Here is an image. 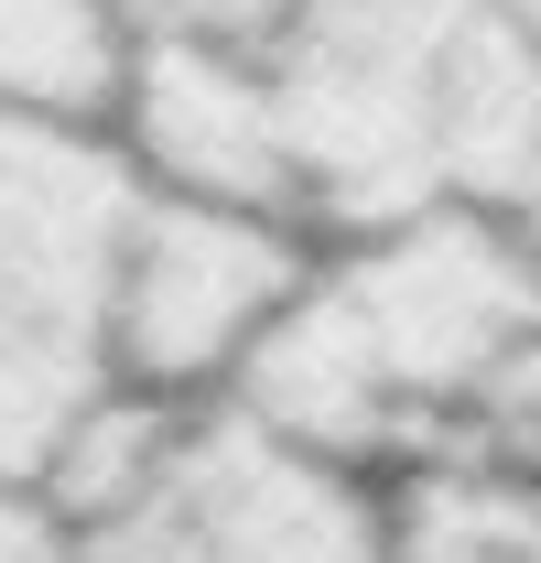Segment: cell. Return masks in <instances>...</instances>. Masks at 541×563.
I'll use <instances>...</instances> for the list:
<instances>
[{
    "label": "cell",
    "mask_w": 541,
    "mask_h": 563,
    "mask_svg": "<svg viewBox=\"0 0 541 563\" xmlns=\"http://www.w3.org/2000/svg\"><path fill=\"white\" fill-rule=\"evenodd\" d=\"M0 563H66V520L11 477H0Z\"/></svg>",
    "instance_id": "cell-10"
},
{
    "label": "cell",
    "mask_w": 541,
    "mask_h": 563,
    "mask_svg": "<svg viewBox=\"0 0 541 563\" xmlns=\"http://www.w3.org/2000/svg\"><path fill=\"white\" fill-rule=\"evenodd\" d=\"M55 520L66 563H379V488L239 401H163L131 466Z\"/></svg>",
    "instance_id": "cell-4"
},
{
    "label": "cell",
    "mask_w": 541,
    "mask_h": 563,
    "mask_svg": "<svg viewBox=\"0 0 541 563\" xmlns=\"http://www.w3.org/2000/svg\"><path fill=\"white\" fill-rule=\"evenodd\" d=\"M131 76V11L120 0H0V109L109 131Z\"/></svg>",
    "instance_id": "cell-8"
},
{
    "label": "cell",
    "mask_w": 541,
    "mask_h": 563,
    "mask_svg": "<svg viewBox=\"0 0 541 563\" xmlns=\"http://www.w3.org/2000/svg\"><path fill=\"white\" fill-rule=\"evenodd\" d=\"M314 261V228L270 207H206L141 185L109 272V379L152 401H217L281 292Z\"/></svg>",
    "instance_id": "cell-5"
},
{
    "label": "cell",
    "mask_w": 541,
    "mask_h": 563,
    "mask_svg": "<svg viewBox=\"0 0 541 563\" xmlns=\"http://www.w3.org/2000/svg\"><path fill=\"white\" fill-rule=\"evenodd\" d=\"M379 563H541V422L487 401L379 488Z\"/></svg>",
    "instance_id": "cell-7"
},
{
    "label": "cell",
    "mask_w": 541,
    "mask_h": 563,
    "mask_svg": "<svg viewBox=\"0 0 541 563\" xmlns=\"http://www.w3.org/2000/svg\"><path fill=\"white\" fill-rule=\"evenodd\" d=\"M250 55L292 152V207L325 239L541 196V33L509 0H292Z\"/></svg>",
    "instance_id": "cell-2"
},
{
    "label": "cell",
    "mask_w": 541,
    "mask_h": 563,
    "mask_svg": "<svg viewBox=\"0 0 541 563\" xmlns=\"http://www.w3.org/2000/svg\"><path fill=\"white\" fill-rule=\"evenodd\" d=\"M509 217H520V250H531V282H541V196H531V207H509Z\"/></svg>",
    "instance_id": "cell-11"
},
{
    "label": "cell",
    "mask_w": 541,
    "mask_h": 563,
    "mask_svg": "<svg viewBox=\"0 0 541 563\" xmlns=\"http://www.w3.org/2000/svg\"><path fill=\"white\" fill-rule=\"evenodd\" d=\"M141 174L109 131L0 109V477L33 488L109 379V272Z\"/></svg>",
    "instance_id": "cell-3"
},
{
    "label": "cell",
    "mask_w": 541,
    "mask_h": 563,
    "mask_svg": "<svg viewBox=\"0 0 541 563\" xmlns=\"http://www.w3.org/2000/svg\"><path fill=\"white\" fill-rule=\"evenodd\" d=\"M541 357V282L520 217L411 207L379 228H336L281 292L217 401L270 422L281 444L390 477L433 433L476 422Z\"/></svg>",
    "instance_id": "cell-1"
},
{
    "label": "cell",
    "mask_w": 541,
    "mask_h": 563,
    "mask_svg": "<svg viewBox=\"0 0 541 563\" xmlns=\"http://www.w3.org/2000/svg\"><path fill=\"white\" fill-rule=\"evenodd\" d=\"M109 141L131 152V174L152 196H206V207H292V152L270 120V87L250 44H206V33H141Z\"/></svg>",
    "instance_id": "cell-6"
},
{
    "label": "cell",
    "mask_w": 541,
    "mask_h": 563,
    "mask_svg": "<svg viewBox=\"0 0 541 563\" xmlns=\"http://www.w3.org/2000/svg\"><path fill=\"white\" fill-rule=\"evenodd\" d=\"M131 11V44L141 33H206V44H261L292 0H120Z\"/></svg>",
    "instance_id": "cell-9"
}]
</instances>
